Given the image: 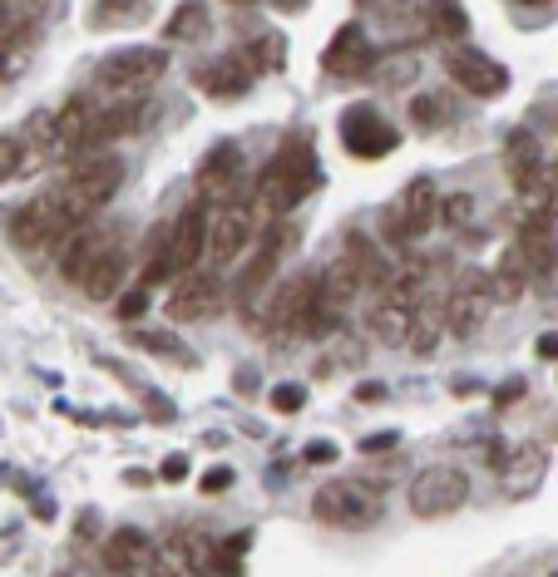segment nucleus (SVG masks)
Listing matches in <instances>:
<instances>
[{"instance_id":"nucleus-1","label":"nucleus","mask_w":558,"mask_h":577,"mask_svg":"<svg viewBox=\"0 0 558 577\" xmlns=\"http://www.w3.org/2000/svg\"><path fill=\"white\" fill-rule=\"evenodd\" d=\"M316 188H322V164H316V148L306 134H292L257 173V203L267 213H292Z\"/></svg>"},{"instance_id":"nucleus-2","label":"nucleus","mask_w":558,"mask_h":577,"mask_svg":"<svg viewBox=\"0 0 558 577\" xmlns=\"http://www.w3.org/2000/svg\"><path fill=\"white\" fill-rule=\"evenodd\" d=\"M119 183H124V164H119V158H114V154H85V158L75 164L70 183H60L55 193H60L65 213H70L75 223H89L99 207L114 203Z\"/></svg>"},{"instance_id":"nucleus-3","label":"nucleus","mask_w":558,"mask_h":577,"mask_svg":"<svg viewBox=\"0 0 558 577\" xmlns=\"http://www.w3.org/2000/svg\"><path fill=\"white\" fill-rule=\"evenodd\" d=\"M164 69H168V50L134 45V50H119L99 65V89H105L109 99H144L158 79H164Z\"/></svg>"},{"instance_id":"nucleus-4","label":"nucleus","mask_w":558,"mask_h":577,"mask_svg":"<svg viewBox=\"0 0 558 577\" xmlns=\"http://www.w3.org/2000/svg\"><path fill=\"white\" fill-rule=\"evenodd\" d=\"M75 227H79V223H75L70 213H65L60 193L50 188L45 198L26 203L16 217H10V242H16L20 252H36V257H40V252H55V247H60V242L70 237Z\"/></svg>"},{"instance_id":"nucleus-5","label":"nucleus","mask_w":558,"mask_h":577,"mask_svg":"<svg viewBox=\"0 0 558 577\" xmlns=\"http://www.w3.org/2000/svg\"><path fill=\"white\" fill-rule=\"evenodd\" d=\"M253 237H257L253 203L237 198V193H223L218 207L208 213V257L218 262V267H227L243 247H253Z\"/></svg>"},{"instance_id":"nucleus-6","label":"nucleus","mask_w":558,"mask_h":577,"mask_svg":"<svg viewBox=\"0 0 558 577\" xmlns=\"http://www.w3.org/2000/svg\"><path fill=\"white\" fill-rule=\"evenodd\" d=\"M312 514L322 518L326 528H371L375 514H381V503H375V493L366 489V483L332 479V483H322V489H316Z\"/></svg>"},{"instance_id":"nucleus-7","label":"nucleus","mask_w":558,"mask_h":577,"mask_svg":"<svg viewBox=\"0 0 558 577\" xmlns=\"http://www.w3.org/2000/svg\"><path fill=\"white\" fill-rule=\"evenodd\" d=\"M341 144L351 148V158H385L391 148H401V134L375 104H351L341 114Z\"/></svg>"},{"instance_id":"nucleus-8","label":"nucleus","mask_w":558,"mask_h":577,"mask_svg":"<svg viewBox=\"0 0 558 577\" xmlns=\"http://www.w3.org/2000/svg\"><path fill=\"white\" fill-rule=\"evenodd\" d=\"M208 198H193L184 213H178V223L168 227L164 237V257H168V272H193L203 257H208Z\"/></svg>"},{"instance_id":"nucleus-9","label":"nucleus","mask_w":558,"mask_h":577,"mask_svg":"<svg viewBox=\"0 0 558 577\" xmlns=\"http://www.w3.org/2000/svg\"><path fill=\"white\" fill-rule=\"evenodd\" d=\"M464 499H470V479H464V469H450V464L425 469L410 483V509L420 518H446L454 509H464Z\"/></svg>"},{"instance_id":"nucleus-10","label":"nucleus","mask_w":558,"mask_h":577,"mask_svg":"<svg viewBox=\"0 0 558 577\" xmlns=\"http://www.w3.org/2000/svg\"><path fill=\"white\" fill-rule=\"evenodd\" d=\"M505 164H509V178L523 198H544L549 193V158H544L539 138L529 129H515L505 138Z\"/></svg>"},{"instance_id":"nucleus-11","label":"nucleus","mask_w":558,"mask_h":577,"mask_svg":"<svg viewBox=\"0 0 558 577\" xmlns=\"http://www.w3.org/2000/svg\"><path fill=\"white\" fill-rule=\"evenodd\" d=\"M554 198L544 193V203L533 207L529 217H523V227H519V262H523V272L529 276H554Z\"/></svg>"},{"instance_id":"nucleus-12","label":"nucleus","mask_w":558,"mask_h":577,"mask_svg":"<svg viewBox=\"0 0 558 577\" xmlns=\"http://www.w3.org/2000/svg\"><path fill=\"white\" fill-rule=\"evenodd\" d=\"M297 242V233L292 227H267L262 233V242H257V252L247 257V267H243V276H237V302H253V296L262 292V286L277 276V262L287 257V247Z\"/></svg>"},{"instance_id":"nucleus-13","label":"nucleus","mask_w":558,"mask_h":577,"mask_svg":"<svg viewBox=\"0 0 558 577\" xmlns=\"http://www.w3.org/2000/svg\"><path fill=\"white\" fill-rule=\"evenodd\" d=\"M435 213H440V193L430 178H410L405 198H401V213H391V227H385V237L405 242V237H425L430 227H435Z\"/></svg>"},{"instance_id":"nucleus-14","label":"nucleus","mask_w":558,"mask_h":577,"mask_svg":"<svg viewBox=\"0 0 558 577\" xmlns=\"http://www.w3.org/2000/svg\"><path fill=\"white\" fill-rule=\"evenodd\" d=\"M446 69H450L454 85L470 89L474 99H495V95H505V89H509V69H499L480 50H450L446 55Z\"/></svg>"},{"instance_id":"nucleus-15","label":"nucleus","mask_w":558,"mask_h":577,"mask_svg":"<svg viewBox=\"0 0 558 577\" xmlns=\"http://www.w3.org/2000/svg\"><path fill=\"white\" fill-rule=\"evenodd\" d=\"M223 302V286L213 272H184V282H178V292L168 296V316L174 321H203L213 316Z\"/></svg>"},{"instance_id":"nucleus-16","label":"nucleus","mask_w":558,"mask_h":577,"mask_svg":"<svg viewBox=\"0 0 558 577\" xmlns=\"http://www.w3.org/2000/svg\"><path fill=\"white\" fill-rule=\"evenodd\" d=\"M316 286H322V276H316V272L287 276V282L272 292V302H267V326H272V331H297L306 302L316 296Z\"/></svg>"},{"instance_id":"nucleus-17","label":"nucleus","mask_w":558,"mask_h":577,"mask_svg":"<svg viewBox=\"0 0 558 577\" xmlns=\"http://www.w3.org/2000/svg\"><path fill=\"white\" fill-rule=\"evenodd\" d=\"M253 75L257 69L247 65V55H223V60H213L208 69H193V89H203V95H213V99H237V95H247Z\"/></svg>"},{"instance_id":"nucleus-18","label":"nucleus","mask_w":558,"mask_h":577,"mask_svg":"<svg viewBox=\"0 0 558 577\" xmlns=\"http://www.w3.org/2000/svg\"><path fill=\"white\" fill-rule=\"evenodd\" d=\"M124 267H129V262H124V247L119 242H105V247L95 252V262L79 272L75 286L85 296H95V302H114V296H119V282H124Z\"/></svg>"},{"instance_id":"nucleus-19","label":"nucleus","mask_w":558,"mask_h":577,"mask_svg":"<svg viewBox=\"0 0 558 577\" xmlns=\"http://www.w3.org/2000/svg\"><path fill=\"white\" fill-rule=\"evenodd\" d=\"M105 568L109 573H154L158 552L139 528H119V534L105 538Z\"/></svg>"},{"instance_id":"nucleus-20","label":"nucleus","mask_w":558,"mask_h":577,"mask_svg":"<svg viewBox=\"0 0 558 577\" xmlns=\"http://www.w3.org/2000/svg\"><path fill=\"white\" fill-rule=\"evenodd\" d=\"M322 69L326 75H371V40L361 26H341L336 40L326 45L322 55Z\"/></svg>"},{"instance_id":"nucleus-21","label":"nucleus","mask_w":558,"mask_h":577,"mask_svg":"<svg viewBox=\"0 0 558 577\" xmlns=\"http://www.w3.org/2000/svg\"><path fill=\"white\" fill-rule=\"evenodd\" d=\"M237 178H243V154H237L233 144H218L208 154V164L198 168V188L203 198H223V193L237 188Z\"/></svg>"},{"instance_id":"nucleus-22","label":"nucleus","mask_w":558,"mask_h":577,"mask_svg":"<svg viewBox=\"0 0 558 577\" xmlns=\"http://www.w3.org/2000/svg\"><path fill=\"white\" fill-rule=\"evenodd\" d=\"M105 242H114V237L99 233V227H85V223H79L75 233L60 242V247H65V252H60V276H65V282H79V272L95 262V252L105 247Z\"/></svg>"},{"instance_id":"nucleus-23","label":"nucleus","mask_w":558,"mask_h":577,"mask_svg":"<svg viewBox=\"0 0 558 577\" xmlns=\"http://www.w3.org/2000/svg\"><path fill=\"white\" fill-rule=\"evenodd\" d=\"M484 306H489V286H484V276H464L460 292H454V302H450L454 331H460V336H470V331L484 321Z\"/></svg>"},{"instance_id":"nucleus-24","label":"nucleus","mask_w":558,"mask_h":577,"mask_svg":"<svg viewBox=\"0 0 558 577\" xmlns=\"http://www.w3.org/2000/svg\"><path fill=\"white\" fill-rule=\"evenodd\" d=\"M149 20V0H95L89 26L95 30H119V26H139Z\"/></svg>"},{"instance_id":"nucleus-25","label":"nucleus","mask_w":558,"mask_h":577,"mask_svg":"<svg viewBox=\"0 0 558 577\" xmlns=\"http://www.w3.org/2000/svg\"><path fill=\"white\" fill-rule=\"evenodd\" d=\"M213 30V20H208V10L198 6V0H184V6L168 16V40H178V45H188V40H203V35Z\"/></svg>"},{"instance_id":"nucleus-26","label":"nucleus","mask_w":558,"mask_h":577,"mask_svg":"<svg viewBox=\"0 0 558 577\" xmlns=\"http://www.w3.org/2000/svg\"><path fill=\"white\" fill-rule=\"evenodd\" d=\"M208 548H213V544H203V538H193L188 528H178V534L164 544V552H168V558H174V568H184V573H198L203 563H208Z\"/></svg>"},{"instance_id":"nucleus-27","label":"nucleus","mask_w":558,"mask_h":577,"mask_svg":"<svg viewBox=\"0 0 558 577\" xmlns=\"http://www.w3.org/2000/svg\"><path fill=\"white\" fill-rule=\"evenodd\" d=\"M430 26L446 35V40H460V35L470 30V10H464L460 0H430Z\"/></svg>"},{"instance_id":"nucleus-28","label":"nucleus","mask_w":558,"mask_h":577,"mask_svg":"<svg viewBox=\"0 0 558 577\" xmlns=\"http://www.w3.org/2000/svg\"><path fill=\"white\" fill-rule=\"evenodd\" d=\"M247 65H253L257 75L282 69L287 65V40H282V35H262V40H253V50H247Z\"/></svg>"},{"instance_id":"nucleus-29","label":"nucleus","mask_w":558,"mask_h":577,"mask_svg":"<svg viewBox=\"0 0 558 577\" xmlns=\"http://www.w3.org/2000/svg\"><path fill=\"white\" fill-rule=\"evenodd\" d=\"M450 114H446V99L440 95H415V104H410V124L415 129H440Z\"/></svg>"},{"instance_id":"nucleus-30","label":"nucleus","mask_w":558,"mask_h":577,"mask_svg":"<svg viewBox=\"0 0 558 577\" xmlns=\"http://www.w3.org/2000/svg\"><path fill=\"white\" fill-rule=\"evenodd\" d=\"M129 345H139V351H149V355H168V361H178V365H188V355L178 351V341L164 336V331H134Z\"/></svg>"},{"instance_id":"nucleus-31","label":"nucleus","mask_w":558,"mask_h":577,"mask_svg":"<svg viewBox=\"0 0 558 577\" xmlns=\"http://www.w3.org/2000/svg\"><path fill=\"white\" fill-rule=\"evenodd\" d=\"M523 286H529V272H523L519 252L509 247V252H505V262H499V296H519Z\"/></svg>"},{"instance_id":"nucleus-32","label":"nucleus","mask_w":558,"mask_h":577,"mask_svg":"<svg viewBox=\"0 0 558 577\" xmlns=\"http://www.w3.org/2000/svg\"><path fill=\"white\" fill-rule=\"evenodd\" d=\"M302 405H306V390H302V385H277V390H272V410L297 414Z\"/></svg>"},{"instance_id":"nucleus-33","label":"nucleus","mask_w":558,"mask_h":577,"mask_svg":"<svg viewBox=\"0 0 558 577\" xmlns=\"http://www.w3.org/2000/svg\"><path fill=\"white\" fill-rule=\"evenodd\" d=\"M168 257H164V242L154 237V252H149V267H144V286H158V282H168Z\"/></svg>"},{"instance_id":"nucleus-34","label":"nucleus","mask_w":558,"mask_h":577,"mask_svg":"<svg viewBox=\"0 0 558 577\" xmlns=\"http://www.w3.org/2000/svg\"><path fill=\"white\" fill-rule=\"evenodd\" d=\"M16 173H20V144L16 138H0V183L16 178Z\"/></svg>"},{"instance_id":"nucleus-35","label":"nucleus","mask_w":558,"mask_h":577,"mask_svg":"<svg viewBox=\"0 0 558 577\" xmlns=\"http://www.w3.org/2000/svg\"><path fill=\"white\" fill-rule=\"evenodd\" d=\"M332 459H341V449L332 440H316V444H306V464H332Z\"/></svg>"},{"instance_id":"nucleus-36","label":"nucleus","mask_w":558,"mask_h":577,"mask_svg":"<svg viewBox=\"0 0 558 577\" xmlns=\"http://www.w3.org/2000/svg\"><path fill=\"white\" fill-rule=\"evenodd\" d=\"M515 400H523V380H505V385L495 390V405H499V410H509Z\"/></svg>"},{"instance_id":"nucleus-37","label":"nucleus","mask_w":558,"mask_h":577,"mask_svg":"<svg viewBox=\"0 0 558 577\" xmlns=\"http://www.w3.org/2000/svg\"><path fill=\"white\" fill-rule=\"evenodd\" d=\"M158 475H164L168 483L188 479V459H184V454H168V459H164V469H158Z\"/></svg>"},{"instance_id":"nucleus-38","label":"nucleus","mask_w":558,"mask_h":577,"mask_svg":"<svg viewBox=\"0 0 558 577\" xmlns=\"http://www.w3.org/2000/svg\"><path fill=\"white\" fill-rule=\"evenodd\" d=\"M144 306H149V302H144V292H134V296H124V302L114 306V311H119L124 321H139V316H144Z\"/></svg>"},{"instance_id":"nucleus-39","label":"nucleus","mask_w":558,"mask_h":577,"mask_svg":"<svg viewBox=\"0 0 558 577\" xmlns=\"http://www.w3.org/2000/svg\"><path fill=\"white\" fill-rule=\"evenodd\" d=\"M227 483H233V469H208L203 475V493H223Z\"/></svg>"},{"instance_id":"nucleus-40","label":"nucleus","mask_w":558,"mask_h":577,"mask_svg":"<svg viewBox=\"0 0 558 577\" xmlns=\"http://www.w3.org/2000/svg\"><path fill=\"white\" fill-rule=\"evenodd\" d=\"M144 410H149L154 420H174V405H168L164 395H144Z\"/></svg>"},{"instance_id":"nucleus-41","label":"nucleus","mask_w":558,"mask_h":577,"mask_svg":"<svg viewBox=\"0 0 558 577\" xmlns=\"http://www.w3.org/2000/svg\"><path fill=\"white\" fill-rule=\"evenodd\" d=\"M395 440H401V434L385 430V434H371V440H361V449H366V454H381V449H391Z\"/></svg>"},{"instance_id":"nucleus-42","label":"nucleus","mask_w":558,"mask_h":577,"mask_svg":"<svg viewBox=\"0 0 558 577\" xmlns=\"http://www.w3.org/2000/svg\"><path fill=\"white\" fill-rule=\"evenodd\" d=\"M75 538H99V514H85L75 524Z\"/></svg>"},{"instance_id":"nucleus-43","label":"nucleus","mask_w":558,"mask_h":577,"mask_svg":"<svg viewBox=\"0 0 558 577\" xmlns=\"http://www.w3.org/2000/svg\"><path fill=\"white\" fill-rule=\"evenodd\" d=\"M0 483H10V489L30 493V479H26V475H16V469H0Z\"/></svg>"},{"instance_id":"nucleus-44","label":"nucleus","mask_w":558,"mask_h":577,"mask_svg":"<svg viewBox=\"0 0 558 577\" xmlns=\"http://www.w3.org/2000/svg\"><path fill=\"white\" fill-rule=\"evenodd\" d=\"M30 514H36L40 524H50V518H55V503H50V499H36V503H30Z\"/></svg>"},{"instance_id":"nucleus-45","label":"nucleus","mask_w":558,"mask_h":577,"mask_svg":"<svg viewBox=\"0 0 558 577\" xmlns=\"http://www.w3.org/2000/svg\"><path fill=\"white\" fill-rule=\"evenodd\" d=\"M554 351H558V341L554 336H539V361H554Z\"/></svg>"},{"instance_id":"nucleus-46","label":"nucleus","mask_w":558,"mask_h":577,"mask_svg":"<svg viewBox=\"0 0 558 577\" xmlns=\"http://www.w3.org/2000/svg\"><path fill=\"white\" fill-rule=\"evenodd\" d=\"M356 395H361V400H371V405H375V400H385V390H381V385H361Z\"/></svg>"},{"instance_id":"nucleus-47","label":"nucleus","mask_w":558,"mask_h":577,"mask_svg":"<svg viewBox=\"0 0 558 577\" xmlns=\"http://www.w3.org/2000/svg\"><path fill=\"white\" fill-rule=\"evenodd\" d=\"M306 0H277V10H302Z\"/></svg>"},{"instance_id":"nucleus-48","label":"nucleus","mask_w":558,"mask_h":577,"mask_svg":"<svg viewBox=\"0 0 558 577\" xmlns=\"http://www.w3.org/2000/svg\"><path fill=\"white\" fill-rule=\"evenodd\" d=\"M233 6H253V0H233Z\"/></svg>"}]
</instances>
